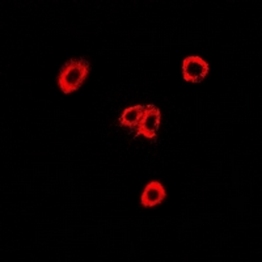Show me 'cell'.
Wrapping results in <instances>:
<instances>
[{
  "label": "cell",
  "mask_w": 262,
  "mask_h": 262,
  "mask_svg": "<svg viewBox=\"0 0 262 262\" xmlns=\"http://www.w3.org/2000/svg\"><path fill=\"white\" fill-rule=\"evenodd\" d=\"M167 198V191L163 184L159 181H151L146 185L143 193L140 195V205L143 207H155L163 203Z\"/></svg>",
  "instance_id": "4"
},
{
  "label": "cell",
  "mask_w": 262,
  "mask_h": 262,
  "mask_svg": "<svg viewBox=\"0 0 262 262\" xmlns=\"http://www.w3.org/2000/svg\"><path fill=\"white\" fill-rule=\"evenodd\" d=\"M90 71L91 63L85 58H75L67 60L58 75V85L66 95L75 92L83 85Z\"/></svg>",
  "instance_id": "1"
},
{
  "label": "cell",
  "mask_w": 262,
  "mask_h": 262,
  "mask_svg": "<svg viewBox=\"0 0 262 262\" xmlns=\"http://www.w3.org/2000/svg\"><path fill=\"white\" fill-rule=\"evenodd\" d=\"M160 109L158 106H155V105H147L144 107L143 116H142L137 128H135L137 134L143 135L147 139H156L159 126H160Z\"/></svg>",
  "instance_id": "2"
},
{
  "label": "cell",
  "mask_w": 262,
  "mask_h": 262,
  "mask_svg": "<svg viewBox=\"0 0 262 262\" xmlns=\"http://www.w3.org/2000/svg\"><path fill=\"white\" fill-rule=\"evenodd\" d=\"M144 107H146L144 105H135V106L125 109L122 116L119 117V123H121V126L128 128H137L140 118L143 116Z\"/></svg>",
  "instance_id": "5"
},
{
  "label": "cell",
  "mask_w": 262,
  "mask_h": 262,
  "mask_svg": "<svg viewBox=\"0 0 262 262\" xmlns=\"http://www.w3.org/2000/svg\"><path fill=\"white\" fill-rule=\"evenodd\" d=\"M209 63L196 55L185 58L182 63V76L189 83H201L209 75Z\"/></svg>",
  "instance_id": "3"
}]
</instances>
